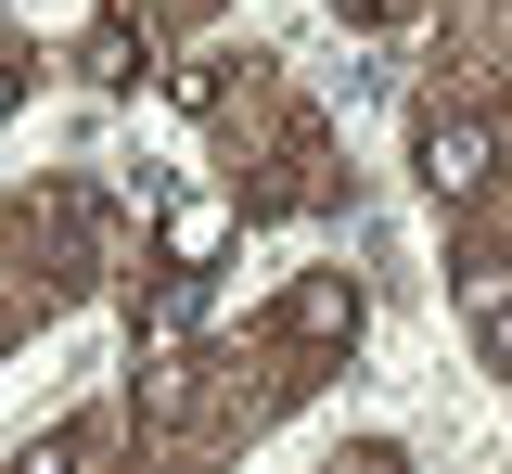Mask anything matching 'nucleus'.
Listing matches in <instances>:
<instances>
[{
  "label": "nucleus",
  "mask_w": 512,
  "mask_h": 474,
  "mask_svg": "<svg viewBox=\"0 0 512 474\" xmlns=\"http://www.w3.org/2000/svg\"><path fill=\"white\" fill-rule=\"evenodd\" d=\"M333 13H346V26H359V13H397V0H333Z\"/></svg>",
  "instance_id": "nucleus-2"
},
{
  "label": "nucleus",
  "mask_w": 512,
  "mask_h": 474,
  "mask_svg": "<svg viewBox=\"0 0 512 474\" xmlns=\"http://www.w3.org/2000/svg\"><path fill=\"white\" fill-rule=\"evenodd\" d=\"M423 180H436V193H474V180H487V129H474V116H461V129H423Z\"/></svg>",
  "instance_id": "nucleus-1"
}]
</instances>
